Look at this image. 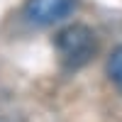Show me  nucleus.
Instances as JSON below:
<instances>
[{
  "label": "nucleus",
  "mask_w": 122,
  "mask_h": 122,
  "mask_svg": "<svg viewBox=\"0 0 122 122\" xmlns=\"http://www.w3.org/2000/svg\"><path fill=\"white\" fill-rule=\"evenodd\" d=\"M56 49L66 66L78 68L95 54V34L86 25H71L56 34Z\"/></svg>",
  "instance_id": "obj_1"
},
{
  "label": "nucleus",
  "mask_w": 122,
  "mask_h": 122,
  "mask_svg": "<svg viewBox=\"0 0 122 122\" xmlns=\"http://www.w3.org/2000/svg\"><path fill=\"white\" fill-rule=\"evenodd\" d=\"M78 7V0H27L25 5V17L32 25L49 27L64 20Z\"/></svg>",
  "instance_id": "obj_2"
},
{
  "label": "nucleus",
  "mask_w": 122,
  "mask_h": 122,
  "mask_svg": "<svg viewBox=\"0 0 122 122\" xmlns=\"http://www.w3.org/2000/svg\"><path fill=\"white\" fill-rule=\"evenodd\" d=\"M107 76L122 90V46H117L115 51L110 54V59H107Z\"/></svg>",
  "instance_id": "obj_3"
}]
</instances>
